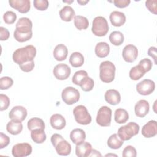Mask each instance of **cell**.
<instances>
[{"mask_svg": "<svg viewBox=\"0 0 157 157\" xmlns=\"http://www.w3.org/2000/svg\"><path fill=\"white\" fill-rule=\"evenodd\" d=\"M70 139L74 144L77 145L85 140L86 134L83 129L76 128L71 131L70 133Z\"/></svg>", "mask_w": 157, "mask_h": 157, "instance_id": "23", "label": "cell"}, {"mask_svg": "<svg viewBox=\"0 0 157 157\" xmlns=\"http://www.w3.org/2000/svg\"><path fill=\"white\" fill-rule=\"evenodd\" d=\"M94 83L93 79L87 76L82 81V82L80 84V86L82 89V90L87 92V91H90L91 90H93L94 87Z\"/></svg>", "mask_w": 157, "mask_h": 157, "instance_id": "36", "label": "cell"}, {"mask_svg": "<svg viewBox=\"0 0 157 157\" xmlns=\"http://www.w3.org/2000/svg\"><path fill=\"white\" fill-rule=\"evenodd\" d=\"M0 101H1V107H0V110L3 111L4 110H6L9 104H10V99L7 96L4 94H0Z\"/></svg>", "mask_w": 157, "mask_h": 157, "instance_id": "42", "label": "cell"}, {"mask_svg": "<svg viewBox=\"0 0 157 157\" xmlns=\"http://www.w3.org/2000/svg\"><path fill=\"white\" fill-rule=\"evenodd\" d=\"M150 105L147 101L145 99L139 100L135 105L134 112L137 117L143 118L147 115L149 112Z\"/></svg>", "mask_w": 157, "mask_h": 157, "instance_id": "17", "label": "cell"}, {"mask_svg": "<svg viewBox=\"0 0 157 157\" xmlns=\"http://www.w3.org/2000/svg\"><path fill=\"white\" fill-rule=\"evenodd\" d=\"M109 39L114 45H120L124 42V36L123 33L118 31H115L110 33Z\"/></svg>", "mask_w": 157, "mask_h": 157, "instance_id": "32", "label": "cell"}, {"mask_svg": "<svg viewBox=\"0 0 157 157\" xmlns=\"http://www.w3.org/2000/svg\"><path fill=\"white\" fill-rule=\"evenodd\" d=\"M155 88V82L150 79H144L136 85L137 93L141 95L147 96L152 93Z\"/></svg>", "mask_w": 157, "mask_h": 157, "instance_id": "10", "label": "cell"}, {"mask_svg": "<svg viewBox=\"0 0 157 157\" xmlns=\"http://www.w3.org/2000/svg\"><path fill=\"white\" fill-rule=\"evenodd\" d=\"M112 25L114 26L119 27L126 22V16L124 13L119 11H113L109 17Z\"/></svg>", "mask_w": 157, "mask_h": 157, "instance_id": "21", "label": "cell"}, {"mask_svg": "<svg viewBox=\"0 0 157 157\" xmlns=\"http://www.w3.org/2000/svg\"><path fill=\"white\" fill-rule=\"evenodd\" d=\"M50 123L53 128L57 130H61L65 127L66 122L62 115L55 113L51 116L50 118Z\"/></svg>", "mask_w": 157, "mask_h": 157, "instance_id": "20", "label": "cell"}, {"mask_svg": "<svg viewBox=\"0 0 157 157\" xmlns=\"http://www.w3.org/2000/svg\"><path fill=\"white\" fill-rule=\"evenodd\" d=\"M9 3L10 7L21 13L29 12L31 7V3L29 0H9Z\"/></svg>", "mask_w": 157, "mask_h": 157, "instance_id": "15", "label": "cell"}, {"mask_svg": "<svg viewBox=\"0 0 157 157\" xmlns=\"http://www.w3.org/2000/svg\"><path fill=\"white\" fill-rule=\"evenodd\" d=\"M115 6L118 8H124L129 6L131 2L130 0H114L113 1Z\"/></svg>", "mask_w": 157, "mask_h": 157, "instance_id": "46", "label": "cell"}, {"mask_svg": "<svg viewBox=\"0 0 157 157\" xmlns=\"http://www.w3.org/2000/svg\"><path fill=\"white\" fill-rule=\"evenodd\" d=\"M91 31L96 36H105L109 31V25L107 20L102 16L95 17L92 23Z\"/></svg>", "mask_w": 157, "mask_h": 157, "instance_id": "6", "label": "cell"}, {"mask_svg": "<svg viewBox=\"0 0 157 157\" xmlns=\"http://www.w3.org/2000/svg\"><path fill=\"white\" fill-rule=\"evenodd\" d=\"M71 68L68 65L63 63H60L55 66L53 69L54 76L58 80H63L67 79L71 74Z\"/></svg>", "mask_w": 157, "mask_h": 157, "instance_id": "12", "label": "cell"}, {"mask_svg": "<svg viewBox=\"0 0 157 157\" xmlns=\"http://www.w3.org/2000/svg\"><path fill=\"white\" fill-rule=\"evenodd\" d=\"M94 51L95 54L99 58H105L110 52V46L105 42H100L96 44Z\"/></svg>", "mask_w": 157, "mask_h": 157, "instance_id": "24", "label": "cell"}, {"mask_svg": "<svg viewBox=\"0 0 157 157\" xmlns=\"http://www.w3.org/2000/svg\"><path fill=\"white\" fill-rule=\"evenodd\" d=\"M3 19L6 23L9 25L13 24L17 19V15L12 11H7L3 15Z\"/></svg>", "mask_w": 157, "mask_h": 157, "instance_id": "39", "label": "cell"}, {"mask_svg": "<svg viewBox=\"0 0 157 157\" xmlns=\"http://www.w3.org/2000/svg\"><path fill=\"white\" fill-rule=\"evenodd\" d=\"M69 63L74 67H80L84 63V57L80 52H74L69 57Z\"/></svg>", "mask_w": 157, "mask_h": 157, "instance_id": "28", "label": "cell"}, {"mask_svg": "<svg viewBox=\"0 0 157 157\" xmlns=\"http://www.w3.org/2000/svg\"><path fill=\"white\" fill-rule=\"evenodd\" d=\"M88 76V73L84 70H80L75 72L72 77V81L76 85H80L82 81Z\"/></svg>", "mask_w": 157, "mask_h": 157, "instance_id": "35", "label": "cell"}, {"mask_svg": "<svg viewBox=\"0 0 157 157\" xmlns=\"http://www.w3.org/2000/svg\"><path fill=\"white\" fill-rule=\"evenodd\" d=\"M10 142V138L3 132L0 133V148L7 147Z\"/></svg>", "mask_w": 157, "mask_h": 157, "instance_id": "45", "label": "cell"}, {"mask_svg": "<svg viewBox=\"0 0 157 157\" xmlns=\"http://www.w3.org/2000/svg\"><path fill=\"white\" fill-rule=\"evenodd\" d=\"M68 54V50L66 45L63 44L57 45L53 52L54 58L59 61H63L66 59Z\"/></svg>", "mask_w": 157, "mask_h": 157, "instance_id": "22", "label": "cell"}, {"mask_svg": "<svg viewBox=\"0 0 157 157\" xmlns=\"http://www.w3.org/2000/svg\"><path fill=\"white\" fill-rule=\"evenodd\" d=\"M102 155L100 153V152L96 150H91V153L89 155V156H101Z\"/></svg>", "mask_w": 157, "mask_h": 157, "instance_id": "49", "label": "cell"}, {"mask_svg": "<svg viewBox=\"0 0 157 157\" xmlns=\"http://www.w3.org/2000/svg\"><path fill=\"white\" fill-rule=\"evenodd\" d=\"M27 116V110L23 106L13 107L9 113V117L13 120L23 121Z\"/></svg>", "mask_w": 157, "mask_h": 157, "instance_id": "14", "label": "cell"}, {"mask_svg": "<svg viewBox=\"0 0 157 157\" xmlns=\"http://www.w3.org/2000/svg\"><path fill=\"white\" fill-rule=\"evenodd\" d=\"M33 4L34 7L39 10H46L49 5V2L47 0H34Z\"/></svg>", "mask_w": 157, "mask_h": 157, "instance_id": "41", "label": "cell"}, {"mask_svg": "<svg viewBox=\"0 0 157 157\" xmlns=\"http://www.w3.org/2000/svg\"><path fill=\"white\" fill-rule=\"evenodd\" d=\"M114 119L117 123L119 124H123L128 120L129 114L125 109L118 108L115 111Z\"/></svg>", "mask_w": 157, "mask_h": 157, "instance_id": "29", "label": "cell"}, {"mask_svg": "<svg viewBox=\"0 0 157 157\" xmlns=\"http://www.w3.org/2000/svg\"><path fill=\"white\" fill-rule=\"evenodd\" d=\"M145 73L142 69L138 66H136L132 67L129 71V77L133 80H137L142 77Z\"/></svg>", "mask_w": 157, "mask_h": 157, "instance_id": "34", "label": "cell"}, {"mask_svg": "<svg viewBox=\"0 0 157 157\" xmlns=\"http://www.w3.org/2000/svg\"><path fill=\"white\" fill-rule=\"evenodd\" d=\"M122 56L125 61L132 63L137 58L138 50L137 47L132 44L126 45L123 50Z\"/></svg>", "mask_w": 157, "mask_h": 157, "instance_id": "13", "label": "cell"}, {"mask_svg": "<svg viewBox=\"0 0 157 157\" xmlns=\"http://www.w3.org/2000/svg\"><path fill=\"white\" fill-rule=\"evenodd\" d=\"M73 114L75 120L80 124L86 125L91 122V117L86 107L83 105L76 106L73 110Z\"/></svg>", "mask_w": 157, "mask_h": 157, "instance_id": "7", "label": "cell"}, {"mask_svg": "<svg viewBox=\"0 0 157 157\" xmlns=\"http://www.w3.org/2000/svg\"><path fill=\"white\" fill-rule=\"evenodd\" d=\"M139 125L135 122H129L127 124L120 127L118 130V137L123 141L131 139L137 135L139 131Z\"/></svg>", "mask_w": 157, "mask_h": 157, "instance_id": "5", "label": "cell"}, {"mask_svg": "<svg viewBox=\"0 0 157 157\" xmlns=\"http://www.w3.org/2000/svg\"><path fill=\"white\" fill-rule=\"evenodd\" d=\"M61 98L64 103L67 105H72L78 101L80 93L77 89L72 86H67L62 91Z\"/></svg>", "mask_w": 157, "mask_h": 157, "instance_id": "8", "label": "cell"}, {"mask_svg": "<svg viewBox=\"0 0 157 157\" xmlns=\"http://www.w3.org/2000/svg\"><path fill=\"white\" fill-rule=\"evenodd\" d=\"M92 150L91 145L87 142H82L76 145L75 154L78 157L89 156Z\"/></svg>", "mask_w": 157, "mask_h": 157, "instance_id": "19", "label": "cell"}, {"mask_svg": "<svg viewBox=\"0 0 157 157\" xmlns=\"http://www.w3.org/2000/svg\"><path fill=\"white\" fill-rule=\"evenodd\" d=\"M31 137L35 143L42 144L45 141L47 137L44 129H36L31 131Z\"/></svg>", "mask_w": 157, "mask_h": 157, "instance_id": "30", "label": "cell"}, {"mask_svg": "<svg viewBox=\"0 0 157 157\" xmlns=\"http://www.w3.org/2000/svg\"><path fill=\"white\" fill-rule=\"evenodd\" d=\"M9 32L7 29L2 26L0 27V40H6L9 37Z\"/></svg>", "mask_w": 157, "mask_h": 157, "instance_id": "47", "label": "cell"}, {"mask_svg": "<svg viewBox=\"0 0 157 157\" xmlns=\"http://www.w3.org/2000/svg\"><path fill=\"white\" fill-rule=\"evenodd\" d=\"M32 147L28 143H18L12 149V155L15 157H25L31 154Z\"/></svg>", "mask_w": 157, "mask_h": 157, "instance_id": "11", "label": "cell"}, {"mask_svg": "<svg viewBox=\"0 0 157 157\" xmlns=\"http://www.w3.org/2000/svg\"><path fill=\"white\" fill-rule=\"evenodd\" d=\"M28 128L29 131H33L36 129H45V123L44 121L38 117H34L29 119L27 123Z\"/></svg>", "mask_w": 157, "mask_h": 157, "instance_id": "27", "label": "cell"}, {"mask_svg": "<svg viewBox=\"0 0 157 157\" xmlns=\"http://www.w3.org/2000/svg\"><path fill=\"white\" fill-rule=\"evenodd\" d=\"M137 156V151L136 148L132 145L126 146L122 152V156L123 157H136Z\"/></svg>", "mask_w": 157, "mask_h": 157, "instance_id": "40", "label": "cell"}, {"mask_svg": "<svg viewBox=\"0 0 157 157\" xmlns=\"http://www.w3.org/2000/svg\"><path fill=\"white\" fill-rule=\"evenodd\" d=\"M138 66L142 69V71L146 73L151 70L152 68V62L148 58H144L139 63Z\"/></svg>", "mask_w": 157, "mask_h": 157, "instance_id": "38", "label": "cell"}, {"mask_svg": "<svg viewBox=\"0 0 157 157\" xmlns=\"http://www.w3.org/2000/svg\"><path fill=\"white\" fill-rule=\"evenodd\" d=\"M115 66L113 63L109 61L102 62L99 66V77L104 83H110L115 75Z\"/></svg>", "mask_w": 157, "mask_h": 157, "instance_id": "4", "label": "cell"}, {"mask_svg": "<svg viewBox=\"0 0 157 157\" xmlns=\"http://www.w3.org/2000/svg\"><path fill=\"white\" fill-rule=\"evenodd\" d=\"M59 16L62 20L65 21H71L75 17V11L72 7L69 6H65L60 10Z\"/></svg>", "mask_w": 157, "mask_h": 157, "instance_id": "26", "label": "cell"}, {"mask_svg": "<svg viewBox=\"0 0 157 157\" xmlns=\"http://www.w3.org/2000/svg\"><path fill=\"white\" fill-rule=\"evenodd\" d=\"M33 23L27 17L20 18L16 23V28L13 33L15 39L20 42L29 40L33 36Z\"/></svg>", "mask_w": 157, "mask_h": 157, "instance_id": "1", "label": "cell"}, {"mask_svg": "<svg viewBox=\"0 0 157 157\" xmlns=\"http://www.w3.org/2000/svg\"><path fill=\"white\" fill-rule=\"evenodd\" d=\"M19 67L21 69V71L25 72H28L31 71L34 67V60L24 63L23 64H19Z\"/></svg>", "mask_w": 157, "mask_h": 157, "instance_id": "43", "label": "cell"}, {"mask_svg": "<svg viewBox=\"0 0 157 157\" xmlns=\"http://www.w3.org/2000/svg\"><path fill=\"white\" fill-rule=\"evenodd\" d=\"M74 25L78 30L86 29L89 26L88 20L82 15L74 17Z\"/></svg>", "mask_w": 157, "mask_h": 157, "instance_id": "33", "label": "cell"}, {"mask_svg": "<svg viewBox=\"0 0 157 157\" xmlns=\"http://www.w3.org/2000/svg\"><path fill=\"white\" fill-rule=\"evenodd\" d=\"M156 0H148L145 1V6L148 10L154 14H156Z\"/></svg>", "mask_w": 157, "mask_h": 157, "instance_id": "44", "label": "cell"}, {"mask_svg": "<svg viewBox=\"0 0 157 157\" xmlns=\"http://www.w3.org/2000/svg\"><path fill=\"white\" fill-rule=\"evenodd\" d=\"M104 98L107 103L113 105L118 104L121 101L120 93L115 89H110L106 91L104 94Z\"/></svg>", "mask_w": 157, "mask_h": 157, "instance_id": "18", "label": "cell"}, {"mask_svg": "<svg viewBox=\"0 0 157 157\" xmlns=\"http://www.w3.org/2000/svg\"><path fill=\"white\" fill-rule=\"evenodd\" d=\"M13 84V80L11 77L6 76L0 78V89L2 90H7Z\"/></svg>", "mask_w": 157, "mask_h": 157, "instance_id": "37", "label": "cell"}, {"mask_svg": "<svg viewBox=\"0 0 157 157\" xmlns=\"http://www.w3.org/2000/svg\"><path fill=\"white\" fill-rule=\"evenodd\" d=\"M148 55L152 57L154 59L155 64H156V48L155 47H150L148 50Z\"/></svg>", "mask_w": 157, "mask_h": 157, "instance_id": "48", "label": "cell"}, {"mask_svg": "<svg viewBox=\"0 0 157 157\" xmlns=\"http://www.w3.org/2000/svg\"><path fill=\"white\" fill-rule=\"evenodd\" d=\"M50 141L59 155L67 156L71 153V145L61 135L59 134H53L51 137Z\"/></svg>", "mask_w": 157, "mask_h": 157, "instance_id": "3", "label": "cell"}, {"mask_svg": "<svg viewBox=\"0 0 157 157\" xmlns=\"http://www.w3.org/2000/svg\"><path fill=\"white\" fill-rule=\"evenodd\" d=\"M123 140H122L118 136L117 134H112L107 140V145L112 149H118L123 144Z\"/></svg>", "mask_w": 157, "mask_h": 157, "instance_id": "31", "label": "cell"}, {"mask_svg": "<svg viewBox=\"0 0 157 157\" xmlns=\"http://www.w3.org/2000/svg\"><path fill=\"white\" fill-rule=\"evenodd\" d=\"M36 55V48L32 45H26L25 47L17 49L13 53V61L19 64L34 59Z\"/></svg>", "mask_w": 157, "mask_h": 157, "instance_id": "2", "label": "cell"}, {"mask_svg": "<svg viewBox=\"0 0 157 157\" xmlns=\"http://www.w3.org/2000/svg\"><path fill=\"white\" fill-rule=\"evenodd\" d=\"M157 134V123L155 120H150L142 129V134L146 138H151Z\"/></svg>", "mask_w": 157, "mask_h": 157, "instance_id": "16", "label": "cell"}, {"mask_svg": "<svg viewBox=\"0 0 157 157\" xmlns=\"http://www.w3.org/2000/svg\"><path fill=\"white\" fill-rule=\"evenodd\" d=\"M112 110L107 106H102L96 116V123L101 126H109L111 123Z\"/></svg>", "mask_w": 157, "mask_h": 157, "instance_id": "9", "label": "cell"}, {"mask_svg": "<svg viewBox=\"0 0 157 157\" xmlns=\"http://www.w3.org/2000/svg\"><path fill=\"white\" fill-rule=\"evenodd\" d=\"M7 132L12 135H17L23 130V124L21 121L12 120L6 125Z\"/></svg>", "mask_w": 157, "mask_h": 157, "instance_id": "25", "label": "cell"}, {"mask_svg": "<svg viewBox=\"0 0 157 157\" xmlns=\"http://www.w3.org/2000/svg\"><path fill=\"white\" fill-rule=\"evenodd\" d=\"M89 2V1L88 0H87V1H82V0H78L77 1V2L78 3V4H80V5H85V4H86V3H88Z\"/></svg>", "mask_w": 157, "mask_h": 157, "instance_id": "50", "label": "cell"}]
</instances>
